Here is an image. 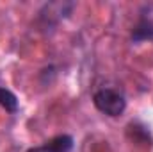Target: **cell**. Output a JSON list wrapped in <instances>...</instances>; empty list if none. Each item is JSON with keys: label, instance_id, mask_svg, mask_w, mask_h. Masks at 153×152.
<instances>
[{"label": "cell", "instance_id": "cell-1", "mask_svg": "<svg viewBox=\"0 0 153 152\" xmlns=\"http://www.w3.org/2000/svg\"><path fill=\"white\" fill-rule=\"evenodd\" d=\"M93 102H94V108L100 113L107 114V116H119L126 109L125 97L119 91L111 90V88H103V90L96 91L94 97H93Z\"/></svg>", "mask_w": 153, "mask_h": 152}, {"label": "cell", "instance_id": "cell-2", "mask_svg": "<svg viewBox=\"0 0 153 152\" xmlns=\"http://www.w3.org/2000/svg\"><path fill=\"white\" fill-rule=\"evenodd\" d=\"M132 39L137 41H153V16L144 14L132 31Z\"/></svg>", "mask_w": 153, "mask_h": 152}, {"label": "cell", "instance_id": "cell-3", "mask_svg": "<svg viewBox=\"0 0 153 152\" xmlns=\"http://www.w3.org/2000/svg\"><path fill=\"white\" fill-rule=\"evenodd\" d=\"M0 108H4L9 113H16L18 111V99L13 91L0 88Z\"/></svg>", "mask_w": 153, "mask_h": 152}, {"label": "cell", "instance_id": "cell-4", "mask_svg": "<svg viewBox=\"0 0 153 152\" xmlns=\"http://www.w3.org/2000/svg\"><path fill=\"white\" fill-rule=\"evenodd\" d=\"M46 143L57 152H71V149H73V138H71L70 134L55 136V138H52V140L46 141Z\"/></svg>", "mask_w": 153, "mask_h": 152}, {"label": "cell", "instance_id": "cell-5", "mask_svg": "<svg viewBox=\"0 0 153 152\" xmlns=\"http://www.w3.org/2000/svg\"><path fill=\"white\" fill-rule=\"evenodd\" d=\"M27 152H57V150H53V149L46 143V145H43V147H34V149H30V150H27Z\"/></svg>", "mask_w": 153, "mask_h": 152}]
</instances>
